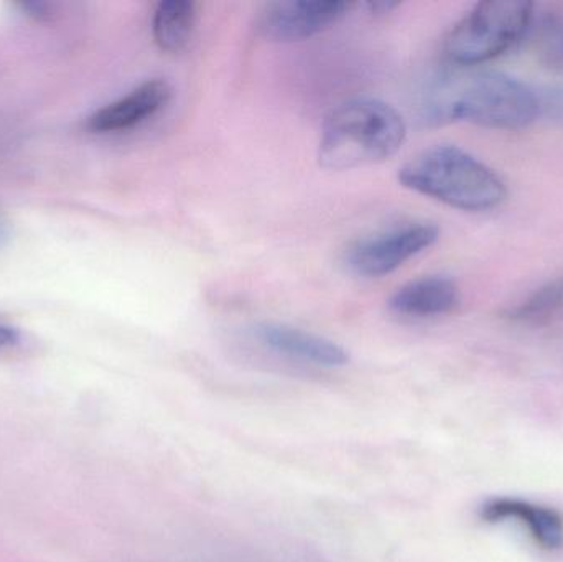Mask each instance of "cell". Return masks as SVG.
Here are the masks:
<instances>
[{"label": "cell", "instance_id": "obj_1", "mask_svg": "<svg viewBox=\"0 0 563 562\" xmlns=\"http://www.w3.org/2000/svg\"><path fill=\"white\" fill-rule=\"evenodd\" d=\"M541 98L503 73L476 71L442 79L427 104L432 121H463L492 129H522L541 114Z\"/></svg>", "mask_w": 563, "mask_h": 562}, {"label": "cell", "instance_id": "obj_2", "mask_svg": "<svg viewBox=\"0 0 563 562\" xmlns=\"http://www.w3.org/2000/svg\"><path fill=\"white\" fill-rule=\"evenodd\" d=\"M407 137L402 115L379 99H351L321 125L318 161L328 170H351L394 157Z\"/></svg>", "mask_w": 563, "mask_h": 562}, {"label": "cell", "instance_id": "obj_3", "mask_svg": "<svg viewBox=\"0 0 563 562\" xmlns=\"http://www.w3.org/2000/svg\"><path fill=\"white\" fill-rule=\"evenodd\" d=\"M409 190L463 211H488L508 197L505 181L488 165L455 145L420 152L399 170Z\"/></svg>", "mask_w": 563, "mask_h": 562}, {"label": "cell", "instance_id": "obj_4", "mask_svg": "<svg viewBox=\"0 0 563 562\" xmlns=\"http://www.w3.org/2000/svg\"><path fill=\"white\" fill-rule=\"evenodd\" d=\"M534 3L528 0H483L449 33L445 55L460 68L499 58L528 33Z\"/></svg>", "mask_w": 563, "mask_h": 562}, {"label": "cell", "instance_id": "obj_5", "mask_svg": "<svg viewBox=\"0 0 563 562\" xmlns=\"http://www.w3.org/2000/svg\"><path fill=\"white\" fill-rule=\"evenodd\" d=\"M432 223H412L394 228L354 243L344 254V264L361 277H383L399 269L439 240Z\"/></svg>", "mask_w": 563, "mask_h": 562}, {"label": "cell", "instance_id": "obj_6", "mask_svg": "<svg viewBox=\"0 0 563 562\" xmlns=\"http://www.w3.org/2000/svg\"><path fill=\"white\" fill-rule=\"evenodd\" d=\"M354 9L346 0H291L269 3L260 20L261 33L273 42H301L331 29Z\"/></svg>", "mask_w": 563, "mask_h": 562}, {"label": "cell", "instance_id": "obj_7", "mask_svg": "<svg viewBox=\"0 0 563 562\" xmlns=\"http://www.w3.org/2000/svg\"><path fill=\"white\" fill-rule=\"evenodd\" d=\"M254 337L271 352L305 365L340 368L350 362L343 346L317 333L279 322H263L254 327Z\"/></svg>", "mask_w": 563, "mask_h": 562}, {"label": "cell", "instance_id": "obj_8", "mask_svg": "<svg viewBox=\"0 0 563 562\" xmlns=\"http://www.w3.org/2000/svg\"><path fill=\"white\" fill-rule=\"evenodd\" d=\"M170 96L172 88L165 79H148L89 115L86 128L95 134H115L137 128L158 114Z\"/></svg>", "mask_w": 563, "mask_h": 562}, {"label": "cell", "instance_id": "obj_9", "mask_svg": "<svg viewBox=\"0 0 563 562\" xmlns=\"http://www.w3.org/2000/svg\"><path fill=\"white\" fill-rule=\"evenodd\" d=\"M488 524H515L544 551L563 550V517L554 508L519 498H495L479 508Z\"/></svg>", "mask_w": 563, "mask_h": 562}, {"label": "cell", "instance_id": "obj_10", "mask_svg": "<svg viewBox=\"0 0 563 562\" xmlns=\"http://www.w3.org/2000/svg\"><path fill=\"white\" fill-rule=\"evenodd\" d=\"M460 293L449 277L429 276L410 280L390 297L393 312L412 319L445 316L459 307Z\"/></svg>", "mask_w": 563, "mask_h": 562}, {"label": "cell", "instance_id": "obj_11", "mask_svg": "<svg viewBox=\"0 0 563 562\" xmlns=\"http://www.w3.org/2000/svg\"><path fill=\"white\" fill-rule=\"evenodd\" d=\"M197 3L190 0H165L155 9L152 33L164 52L178 53L187 48L197 26Z\"/></svg>", "mask_w": 563, "mask_h": 562}, {"label": "cell", "instance_id": "obj_12", "mask_svg": "<svg viewBox=\"0 0 563 562\" xmlns=\"http://www.w3.org/2000/svg\"><path fill=\"white\" fill-rule=\"evenodd\" d=\"M506 319L519 326L544 327L563 316V276L549 280L525 300L509 307Z\"/></svg>", "mask_w": 563, "mask_h": 562}, {"label": "cell", "instance_id": "obj_13", "mask_svg": "<svg viewBox=\"0 0 563 562\" xmlns=\"http://www.w3.org/2000/svg\"><path fill=\"white\" fill-rule=\"evenodd\" d=\"M539 59L552 69H563V13H549L536 32Z\"/></svg>", "mask_w": 563, "mask_h": 562}, {"label": "cell", "instance_id": "obj_14", "mask_svg": "<svg viewBox=\"0 0 563 562\" xmlns=\"http://www.w3.org/2000/svg\"><path fill=\"white\" fill-rule=\"evenodd\" d=\"M19 342V330L13 329V327L5 326V323H0V352L12 349V346H15Z\"/></svg>", "mask_w": 563, "mask_h": 562}, {"label": "cell", "instance_id": "obj_15", "mask_svg": "<svg viewBox=\"0 0 563 562\" xmlns=\"http://www.w3.org/2000/svg\"><path fill=\"white\" fill-rule=\"evenodd\" d=\"M19 9L25 12V15L33 16V19H42L48 15V5L42 2H20Z\"/></svg>", "mask_w": 563, "mask_h": 562}, {"label": "cell", "instance_id": "obj_16", "mask_svg": "<svg viewBox=\"0 0 563 562\" xmlns=\"http://www.w3.org/2000/svg\"><path fill=\"white\" fill-rule=\"evenodd\" d=\"M399 3H389V2H371L369 7L373 12L386 13L390 12V10L396 9Z\"/></svg>", "mask_w": 563, "mask_h": 562}, {"label": "cell", "instance_id": "obj_17", "mask_svg": "<svg viewBox=\"0 0 563 562\" xmlns=\"http://www.w3.org/2000/svg\"><path fill=\"white\" fill-rule=\"evenodd\" d=\"M548 108H554L558 111L559 118L563 119V91L554 95L552 102H548Z\"/></svg>", "mask_w": 563, "mask_h": 562}, {"label": "cell", "instance_id": "obj_18", "mask_svg": "<svg viewBox=\"0 0 563 562\" xmlns=\"http://www.w3.org/2000/svg\"><path fill=\"white\" fill-rule=\"evenodd\" d=\"M7 240H9V227H7L5 221L0 217V247L7 243Z\"/></svg>", "mask_w": 563, "mask_h": 562}]
</instances>
